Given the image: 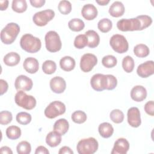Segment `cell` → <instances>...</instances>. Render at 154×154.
<instances>
[{"instance_id":"cell-1","label":"cell","mask_w":154,"mask_h":154,"mask_svg":"<svg viewBox=\"0 0 154 154\" xmlns=\"http://www.w3.org/2000/svg\"><path fill=\"white\" fill-rule=\"evenodd\" d=\"M20 45L22 49L29 53L37 52L42 47L40 38L33 36L31 34L23 35L20 40Z\"/></svg>"},{"instance_id":"cell-2","label":"cell","mask_w":154,"mask_h":154,"mask_svg":"<svg viewBox=\"0 0 154 154\" xmlns=\"http://www.w3.org/2000/svg\"><path fill=\"white\" fill-rule=\"evenodd\" d=\"M20 32V26L18 24L10 22L1 31V40L5 45H10L16 40Z\"/></svg>"},{"instance_id":"cell-3","label":"cell","mask_w":154,"mask_h":154,"mask_svg":"<svg viewBox=\"0 0 154 154\" xmlns=\"http://www.w3.org/2000/svg\"><path fill=\"white\" fill-rule=\"evenodd\" d=\"M99 144L96 139L89 137L81 140L76 146V149L79 154H93L98 149Z\"/></svg>"},{"instance_id":"cell-4","label":"cell","mask_w":154,"mask_h":154,"mask_svg":"<svg viewBox=\"0 0 154 154\" xmlns=\"http://www.w3.org/2000/svg\"><path fill=\"white\" fill-rule=\"evenodd\" d=\"M14 101L18 106L27 110L32 109L37 103L34 96L27 94L23 90H19L16 93Z\"/></svg>"},{"instance_id":"cell-5","label":"cell","mask_w":154,"mask_h":154,"mask_svg":"<svg viewBox=\"0 0 154 154\" xmlns=\"http://www.w3.org/2000/svg\"><path fill=\"white\" fill-rule=\"evenodd\" d=\"M46 49L51 52L59 51L62 47V43L58 34L55 31H48L45 37Z\"/></svg>"},{"instance_id":"cell-6","label":"cell","mask_w":154,"mask_h":154,"mask_svg":"<svg viewBox=\"0 0 154 154\" xmlns=\"http://www.w3.org/2000/svg\"><path fill=\"white\" fill-rule=\"evenodd\" d=\"M66 106L64 103L59 100L51 102L45 108V116L48 119H54L66 112Z\"/></svg>"},{"instance_id":"cell-7","label":"cell","mask_w":154,"mask_h":154,"mask_svg":"<svg viewBox=\"0 0 154 154\" xmlns=\"http://www.w3.org/2000/svg\"><path fill=\"white\" fill-rule=\"evenodd\" d=\"M109 45L115 52L119 54L126 52L129 48V44L126 38L121 34L113 35L110 38Z\"/></svg>"},{"instance_id":"cell-8","label":"cell","mask_w":154,"mask_h":154,"mask_svg":"<svg viewBox=\"0 0 154 154\" xmlns=\"http://www.w3.org/2000/svg\"><path fill=\"white\" fill-rule=\"evenodd\" d=\"M54 16L55 12L52 10L46 9L35 13L32 17V20L37 26H43L46 25Z\"/></svg>"},{"instance_id":"cell-9","label":"cell","mask_w":154,"mask_h":154,"mask_svg":"<svg viewBox=\"0 0 154 154\" xmlns=\"http://www.w3.org/2000/svg\"><path fill=\"white\" fill-rule=\"evenodd\" d=\"M117 27L122 31H140V23L137 17L122 19L117 22Z\"/></svg>"},{"instance_id":"cell-10","label":"cell","mask_w":154,"mask_h":154,"mask_svg":"<svg viewBox=\"0 0 154 154\" xmlns=\"http://www.w3.org/2000/svg\"><path fill=\"white\" fill-rule=\"evenodd\" d=\"M97 63L96 56L93 54L87 53L81 58L80 68L84 72H90Z\"/></svg>"},{"instance_id":"cell-11","label":"cell","mask_w":154,"mask_h":154,"mask_svg":"<svg viewBox=\"0 0 154 154\" xmlns=\"http://www.w3.org/2000/svg\"><path fill=\"white\" fill-rule=\"evenodd\" d=\"M91 87L97 91H101L106 90V76L101 73L94 74L90 79Z\"/></svg>"},{"instance_id":"cell-12","label":"cell","mask_w":154,"mask_h":154,"mask_svg":"<svg viewBox=\"0 0 154 154\" xmlns=\"http://www.w3.org/2000/svg\"><path fill=\"white\" fill-rule=\"evenodd\" d=\"M138 75L143 78H146L154 73V63L153 61H147L140 64L137 69Z\"/></svg>"},{"instance_id":"cell-13","label":"cell","mask_w":154,"mask_h":154,"mask_svg":"<svg viewBox=\"0 0 154 154\" xmlns=\"http://www.w3.org/2000/svg\"><path fill=\"white\" fill-rule=\"evenodd\" d=\"M32 86L33 82L32 79L23 75L18 76L14 82V87L17 90L29 91L32 89Z\"/></svg>"},{"instance_id":"cell-14","label":"cell","mask_w":154,"mask_h":154,"mask_svg":"<svg viewBox=\"0 0 154 154\" xmlns=\"http://www.w3.org/2000/svg\"><path fill=\"white\" fill-rule=\"evenodd\" d=\"M128 122L133 128H138L141 123L140 112L137 107H131L127 112Z\"/></svg>"},{"instance_id":"cell-15","label":"cell","mask_w":154,"mask_h":154,"mask_svg":"<svg viewBox=\"0 0 154 154\" xmlns=\"http://www.w3.org/2000/svg\"><path fill=\"white\" fill-rule=\"evenodd\" d=\"M49 85L51 90L57 94L63 93L66 88V82L64 78L58 76H54L51 79Z\"/></svg>"},{"instance_id":"cell-16","label":"cell","mask_w":154,"mask_h":154,"mask_svg":"<svg viewBox=\"0 0 154 154\" xmlns=\"http://www.w3.org/2000/svg\"><path fill=\"white\" fill-rule=\"evenodd\" d=\"M129 149V143L125 138H119L114 143L111 154H126Z\"/></svg>"},{"instance_id":"cell-17","label":"cell","mask_w":154,"mask_h":154,"mask_svg":"<svg viewBox=\"0 0 154 154\" xmlns=\"http://www.w3.org/2000/svg\"><path fill=\"white\" fill-rule=\"evenodd\" d=\"M131 97L136 102H141L147 97V90L142 85H135L131 91Z\"/></svg>"},{"instance_id":"cell-18","label":"cell","mask_w":154,"mask_h":154,"mask_svg":"<svg viewBox=\"0 0 154 154\" xmlns=\"http://www.w3.org/2000/svg\"><path fill=\"white\" fill-rule=\"evenodd\" d=\"M82 16L87 20H91L97 16V10L92 4H85L81 10Z\"/></svg>"},{"instance_id":"cell-19","label":"cell","mask_w":154,"mask_h":154,"mask_svg":"<svg viewBox=\"0 0 154 154\" xmlns=\"http://www.w3.org/2000/svg\"><path fill=\"white\" fill-rule=\"evenodd\" d=\"M23 66L24 69L29 73L33 74L36 73L39 68V64L38 60L34 57L26 58L23 63Z\"/></svg>"},{"instance_id":"cell-20","label":"cell","mask_w":154,"mask_h":154,"mask_svg":"<svg viewBox=\"0 0 154 154\" xmlns=\"http://www.w3.org/2000/svg\"><path fill=\"white\" fill-rule=\"evenodd\" d=\"M125 13V6L120 1L114 2L109 8V13L114 17L122 16Z\"/></svg>"},{"instance_id":"cell-21","label":"cell","mask_w":154,"mask_h":154,"mask_svg":"<svg viewBox=\"0 0 154 154\" xmlns=\"http://www.w3.org/2000/svg\"><path fill=\"white\" fill-rule=\"evenodd\" d=\"M85 35L88 40V47L90 48H94L99 45L100 43V37L95 31L88 30L85 32Z\"/></svg>"},{"instance_id":"cell-22","label":"cell","mask_w":154,"mask_h":154,"mask_svg":"<svg viewBox=\"0 0 154 154\" xmlns=\"http://www.w3.org/2000/svg\"><path fill=\"white\" fill-rule=\"evenodd\" d=\"M61 135L55 131L50 132L46 137V143L51 147L58 146L61 142Z\"/></svg>"},{"instance_id":"cell-23","label":"cell","mask_w":154,"mask_h":154,"mask_svg":"<svg viewBox=\"0 0 154 154\" xmlns=\"http://www.w3.org/2000/svg\"><path fill=\"white\" fill-rule=\"evenodd\" d=\"M75 60L70 56H65L61 58L60 66L61 69L66 72H70L74 69L75 67Z\"/></svg>"},{"instance_id":"cell-24","label":"cell","mask_w":154,"mask_h":154,"mask_svg":"<svg viewBox=\"0 0 154 154\" xmlns=\"http://www.w3.org/2000/svg\"><path fill=\"white\" fill-rule=\"evenodd\" d=\"M69 124L65 119H60L54 125V131L57 132L61 135H64L69 130Z\"/></svg>"},{"instance_id":"cell-25","label":"cell","mask_w":154,"mask_h":154,"mask_svg":"<svg viewBox=\"0 0 154 154\" xmlns=\"http://www.w3.org/2000/svg\"><path fill=\"white\" fill-rule=\"evenodd\" d=\"M98 131L102 137L108 138L112 136L114 132V128L110 123L103 122L99 125Z\"/></svg>"},{"instance_id":"cell-26","label":"cell","mask_w":154,"mask_h":154,"mask_svg":"<svg viewBox=\"0 0 154 154\" xmlns=\"http://www.w3.org/2000/svg\"><path fill=\"white\" fill-rule=\"evenodd\" d=\"M20 60L19 54L15 52H11L7 54L3 59L4 63L8 66H14L19 64Z\"/></svg>"},{"instance_id":"cell-27","label":"cell","mask_w":154,"mask_h":154,"mask_svg":"<svg viewBox=\"0 0 154 154\" xmlns=\"http://www.w3.org/2000/svg\"><path fill=\"white\" fill-rule=\"evenodd\" d=\"M68 26L70 30L75 32H79L84 28L85 23L82 20L79 18H73L69 20Z\"/></svg>"},{"instance_id":"cell-28","label":"cell","mask_w":154,"mask_h":154,"mask_svg":"<svg viewBox=\"0 0 154 154\" xmlns=\"http://www.w3.org/2000/svg\"><path fill=\"white\" fill-rule=\"evenodd\" d=\"M5 134L8 138L10 140H17L21 135V130L19 127L12 125L7 128Z\"/></svg>"},{"instance_id":"cell-29","label":"cell","mask_w":154,"mask_h":154,"mask_svg":"<svg viewBox=\"0 0 154 154\" xmlns=\"http://www.w3.org/2000/svg\"><path fill=\"white\" fill-rule=\"evenodd\" d=\"M134 53L138 57L144 58L149 55L150 50L147 45L144 44H138L134 48Z\"/></svg>"},{"instance_id":"cell-30","label":"cell","mask_w":154,"mask_h":154,"mask_svg":"<svg viewBox=\"0 0 154 154\" xmlns=\"http://www.w3.org/2000/svg\"><path fill=\"white\" fill-rule=\"evenodd\" d=\"M112 26L111 20L108 18H103L100 19L97 23V28L102 32H109Z\"/></svg>"},{"instance_id":"cell-31","label":"cell","mask_w":154,"mask_h":154,"mask_svg":"<svg viewBox=\"0 0 154 154\" xmlns=\"http://www.w3.org/2000/svg\"><path fill=\"white\" fill-rule=\"evenodd\" d=\"M11 8L13 11L17 13H23L27 9V3L25 0H13Z\"/></svg>"},{"instance_id":"cell-32","label":"cell","mask_w":154,"mask_h":154,"mask_svg":"<svg viewBox=\"0 0 154 154\" xmlns=\"http://www.w3.org/2000/svg\"><path fill=\"white\" fill-rule=\"evenodd\" d=\"M135 66L134 59L129 55L123 58L122 60V67L126 73H131L133 71Z\"/></svg>"},{"instance_id":"cell-33","label":"cell","mask_w":154,"mask_h":154,"mask_svg":"<svg viewBox=\"0 0 154 154\" xmlns=\"http://www.w3.org/2000/svg\"><path fill=\"white\" fill-rule=\"evenodd\" d=\"M56 63L52 60H46L42 64V70L45 74H52L56 71Z\"/></svg>"},{"instance_id":"cell-34","label":"cell","mask_w":154,"mask_h":154,"mask_svg":"<svg viewBox=\"0 0 154 154\" xmlns=\"http://www.w3.org/2000/svg\"><path fill=\"white\" fill-rule=\"evenodd\" d=\"M71 119L73 122L78 124H81L84 123L87 120V117L86 114L84 111L78 110L72 113Z\"/></svg>"},{"instance_id":"cell-35","label":"cell","mask_w":154,"mask_h":154,"mask_svg":"<svg viewBox=\"0 0 154 154\" xmlns=\"http://www.w3.org/2000/svg\"><path fill=\"white\" fill-rule=\"evenodd\" d=\"M16 119L19 124L26 125L31 122L32 117L31 114L26 112H20L17 114Z\"/></svg>"},{"instance_id":"cell-36","label":"cell","mask_w":154,"mask_h":154,"mask_svg":"<svg viewBox=\"0 0 154 154\" xmlns=\"http://www.w3.org/2000/svg\"><path fill=\"white\" fill-rule=\"evenodd\" d=\"M16 150L19 154H29L31 151V146L29 142L22 141L17 144Z\"/></svg>"},{"instance_id":"cell-37","label":"cell","mask_w":154,"mask_h":154,"mask_svg":"<svg viewBox=\"0 0 154 154\" xmlns=\"http://www.w3.org/2000/svg\"><path fill=\"white\" fill-rule=\"evenodd\" d=\"M124 114L123 112L119 109H114L111 111L109 114V117L111 120L115 123H120L124 120Z\"/></svg>"},{"instance_id":"cell-38","label":"cell","mask_w":154,"mask_h":154,"mask_svg":"<svg viewBox=\"0 0 154 154\" xmlns=\"http://www.w3.org/2000/svg\"><path fill=\"white\" fill-rule=\"evenodd\" d=\"M88 40L85 34H79L76 36L74 40V46L77 49H83L87 46Z\"/></svg>"},{"instance_id":"cell-39","label":"cell","mask_w":154,"mask_h":154,"mask_svg":"<svg viewBox=\"0 0 154 154\" xmlns=\"http://www.w3.org/2000/svg\"><path fill=\"white\" fill-rule=\"evenodd\" d=\"M58 8L60 12L63 14H68L72 11V4L69 1L63 0L60 1Z\"/></svg>"},{"instance_id":"cell-40","label":"cell","mask_w":154,"mask_h":154,"mask_svg":"<svg viewBox=\"0 0 154 154\" xmlns=\"http://www.w3.org/2000/svg\"><path fill=\"white\" fill-rule=\"evenodd\" d=\"M117 63V58L112 55H108L104 56L102 60L103 66L106 68H112L114 67Z\"/></svg>"},{"instance_id":"cell-41","label":"cell","mask_w":154,"mask_h":154,"mask_svg":"<svg viewBox=\"0 0 154 154\" xmlns=\"http://www.w3.org/2000/svg\"><path fill=\"white\" fill-rule=\"evenodd\" d=\"M140 23V31L149 26L152 23V19L148 15H140L137 16Z\"/></svg>"},{"instance_id":"cell-42","label":"cell","mask_w":154,"mask_h":154,"mask_svg":"<svg viewBox=\"0 0 154 154\" xmlns=\"http://www.w3.org/2000/svg\"><path fill=\"white\" fill-rule=\"evenodd\" d=\"M13 119L11 112L8 111H2L0 112V123L3 125L9 124Z\"/></svg>"},{"instance_id":"cell-43","label":"cell","mask_w":154,"mask_h":154,"mask_svg":"<svg viewBox=\"0 0 154 154\" xmlns=\"http://www.w3.org/2000/svg\"><path fill=\"white\" fill-rule=\"evenodd\" d=\"M106 90H112L114 89L117 84V78L112 75H106Z\"/></svg>"},{"instance_id":"cell-44","label":"cell","mask_w":154,"mask_h":154,"mask_svg":"<svg viewBox=\"0 0 154 154\" xmlns=\"http://www.w3.org/2000/svg\"><path fill=\"white\" fill-rule=\"evenodd\" d=\"M144 111L149 116H153L154 115V103L153 100L148 101L144 105Z\"/></svg>"},{"instance_id":"cell-45","label":"cell","mask_w":154,"mask_h":154,"mask_svg":"<svg viewBox=\"0 0 154 154\" xmlns=\"http://www.w3.org/2000/svg\"><path fill=\"white\" fill-rule=\"evenodd\" d=\"M0 85H1V95H2L7 92L8 88V85L7 82L2 79H0Z\"/></svg>"},{"instance_id":"cell-46","label":"cell","mask_w":154,"mask_h":154,"mask_svg":"<svg viewBox=\"0 0 154 154\" xmlns=\"http://www.w3.org/2000/svg\"><path fill=\"white\" fill-rule=\"evenodd\" d=\"M45 0H30L29 2L32 7L35 8L42 7L45 3Z\"/></svg>"},{"instance_id":"cell-47","label":"cell","mask_w":154,"mask_h":154,"mask_svg":"<svg viewBox=\"0 0 154 154\" xmlns=\"http://www.w3.org/2000/svg\"><path fill=\"white\" fill-rule=\"evenodd\" d=\"M49 150L45 147L43 146H39L36 148V150L35 151V154H39V153H42V154H49Z\"/></svg>"},{"instance_id":"cell-48","label":"cell","mask_w":154,"mask_h":154,"mask_svg":"<svg viewBox=\"0 0 154 154\" xmlns=\"http://www.w3.org/2000/svg\"><path fill=\"white\" fill-rule=\"evenodd\" d=\"M59 154H73V150L68 146H63L60 149V150L58 151Z\"/></svg>"},{"instance_id":"cell-49","label":"cell","mask_w":154,"mask_h":154,"mask_svg":"<svg viewBox=\"0 0 154 154\" xmlns=\"http://www.w3.org/2000/svg\"><path fill=\"white\" fill-rule=\"evenodd\" d=\"M1 153H7V154H12L13 152L11 149L8 146H2L0 149Z\"/></svg>"},{"instance_id":"cell-50","label":"cell","mask_w":154,"mask_h":154,"mask_svg":"<svg viewBox=\"0 0 154 154\" xmlns=\"http://www.w3.org/2000/svg\"><path fill=\"white\" fill-rule=\"evenodd\" d=\"M8 6V1L4 0V1H0V9L1 11L5 10Z\"/></svg>"},{"instance_id":"cell-51","label":"cell","mask_w":154,"mask_h":154,"mask_svg":"<svg viewBox=\"0 0 154 154\" xmlns=\"http://www.w3.org/2000/svg\"><path fill=\"white\" fill-rule=\"evenodd\" d=\"M96 2L100 5H106L109 2V0H100V1L96 0Z\"/></svg>"}]
</instances>
